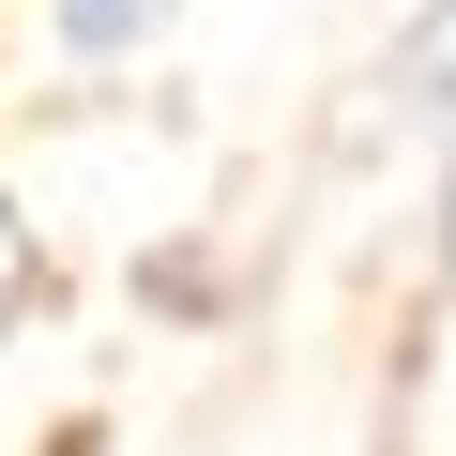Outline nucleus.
<instances>
[{
    "label": "nucleus",
    "mask_w": 456,
    "mask_h": 456,
    "mask_svg": "<svg viewBox=\"0 0 456 456\" xmlns=\"http://www.w3.org/2000/svg\"><path fill=\"white\" fill-rule=\"evenodd\" d=\"M46 31H61L77 61H122V46H152V31H167V0H46Z\"/></svg>",
    "instance_id": "nucleus-1"
},
{
    "label": "nucleus",
    "mask_w": 456,
    "mask_h": 456,
    "mask_svg": "<svg viewBox=\"0 0 456 456\" xmlns=\"http://www.w3.org/2000/svg\"><path fill=\"white\" fill-rule=\"evenodd\" d=\"M426 107L456 122V0H441V31H426Z\"/></svg>",
    "instance_id": "nucleus-2"
}]
</instances>
